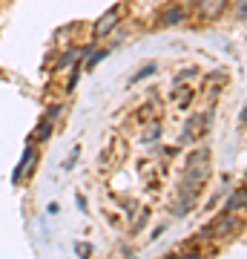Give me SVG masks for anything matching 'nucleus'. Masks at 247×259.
Instances as JSON below:
<instances>
[{
  "mask_svg": "<svg viewBox=\"0 0 247 259\" xmlns=\"http://www.w3.org/2000/svg\"><path fill=\"white\" fill-rule=\"evenodd\" d=\"M118 20H121L118 6H112V9H107L101 18H98V23H95V29H92V35H95V37H107L112 29L118 26Z\"/></svg>",
  "mask_w": 247,
  "mask_h": 259,
  "instance_id": "obj_1",
  "label": "nucleus"
},
{
  "mask_svg": "<svg viewBox=\"0 0 247 259\" xmlns=\"http://www.w3.org/2000/svg\"><path fill=\"white\" fill-rule=\"evenodd\" d=\"M227 9V0H199V12L204 18H221Z\"/></svg>",
  "mask_w": 247,
  "mask_h": 259,
  "instance_id": "obj_2",
  "label": "nucleus"
},
{
  "mask_svg": "<svg viewBox=\"0 0 247 259\" xmlns=\"http://www.w3.org/2000/svg\"><path fill=\"white\" fill-rule=\"evenodd\" d=\"M207 124H210V115H192V118L187 121V133H184V141H187V139H195V136H202Z\"/></svg>",
  "mask_w": 247,
  "mask_h": 259,
  "instance_id": "obj_3",
  "label": "nucleus"
},
{
  "mask_svg": "<svg viewBox=\"0 0 247 259\" xmlns=\"http://www.w3.org/2000/svg\"><path fill=\"white\" fill-rule=\"evenodd\" d=\"M181 20H184V9L181 6H170V9L161 15L158 23H161V26H175V23H181Z\"/></svg>",
  "mask_w": 247,
  "mask_h": 259,
  "instance_id": "obj_4",
  "label": "nucleus"
},
{
  "mask_svg": "<svg viewBox=\"0 0 247 259\" xmlns=\"http://www.w3.org/2000/svg\"><path fill=\"white\" fill-rule=\"evenodd\" d=\"M110 55V49H98V52H86V69H92L95 64H101L104 58Z\"/></svg>",
  "mask_w": 247,
  "mask_h": 259,
  "instance_id": "obj_5",
  "label": "nucleus"
},
{
  "mask_svg": "<svg viewBox=\"0 0 247 259\" xmlns=\"http://www.w3.org/2000/svg\"><path fill=\"white\" fill-rule=\"evenodd\" d=\"M49 133H52V118H43L40 124H37L35 139H37V141H46V139H49Z\"/></svg>",
  "mask_w": 247,
  "mask_h": 259,
  "instance_id": "obj_6",
  "label": "nucleus"
},
{
  "mask_svg": "<svg viewBox=\"0 0 247 259\" xmlns=\"http://www.w3.org/2000/svg\"><path fill=\"white\" fill-rule=\"evenodd\" d=\"M238 207H244V190H241V187H238L236 193L230 196V202H227V210H230V213L238 210Z\"/></svg>",
  "mask_w": 247,
  "mask_h": 259,
  "instance_id": "obj_7",
  "label": "nucleus"
},
{
  "mask_svg": "<svg viewBox=\"0 0 247 259\" xmlns=\"http://www.w3.org/2000/svg\"><path fill=\"white\" fill-rule=\"evenodd\" d=\"M233 225H236V222H233V216H224L219 228H207V233H216V236H221V233H227L230 228H233Z\"/></svg>",
  "mask_w": 247,
  "mask_h": 259,
  "instance_id": "obj_8",
  "label": "nucleus"
},
{
  "mask_svg": "<svg viewBox=\"0 0 247 259\" xmlns=\"http://www.w3.org/2000/svg\"><path fill=\"white\" fill-rule=\"evenodd\" d=\"M236 18H238V20H244V18H247V0H238V6H236Z\"/></svg>",
  "mask_w": 247,
  "mask_h": 259,
  "instance_id": "obj_9",
  "label": "nucleus"
},
{
  "mask_svg": "<svg viewBox=\"0 0 247 259\" xmlns=\"http://www.w3.org/2000/svg\"><path fill=\"white\" fill-rule=\"evenodd\" d=\"M153 69H156V66H144V69H138V72L132 75V83H138L141 78H144V75H150V72H153Z\"/></svg>",
  "mask_w": 247,
  "mask_h": 259,
  "instance_id": "obj_10",
  "label": "nucleus"
},
{
  "mask_svg": "<svg viewBox=\"0 0 247 259\" xmlns=\"http://www.w3.org/2000/svg\"><path fill=\"white\" fill-rule=\"evenodd\" d=\"M58 112H61V107H58V104H52V107H49V112H46V118H55Z\"/></svg>",
  "mask_w": 247,
  "mask_h": 259,
  "instance_id": "obj_11",
  "label": "nucleus"
},
{
  "mask_svg": "<svg viewBox=\"0 0 247 259\" xmlns=\"http://www.w3.org/2000/svg\"><path fill=\"white\" fill-rule=\"evenodd\" d=\"M72 58H75V52H66V55H64V61H58V66H66L69 61H72Z\"/></svg>",
  "mask_w": 247,
  "mask_h": 259,
  "instance_id": "obj_12",
  "label": "nucleus"
},
{
  "mask_svg": "<svg viewBox=\"0 0 247 259\" xmlns=\"http://www.w3.org/2000/svg\"><path fill=\"white\" fill-rule=\"evenodd\" d=\"M153 139H158V127H153L150 133H146V141H153Z\"/></svg>",
  "mask_w": 247,
  "mask_h": 259,
  "instance_id": "obj_13",
  "label": "nucleus"
},
{
  "mask_svg": "<svg viewBox=\"0 0 247 259\" xmlns=\"http://www.w3.org/2000/svg\"><path fill=\"white\" fill-rule=\"evenodd\" d=\"M78 253H81V256H89V248H86V242H81V248H78Z\"/></svg>",
  "mask_w": 247,
  "mask_h": 259,
  "instance_id": "obj_14",
  "label": "nucleus"
}]
</instances>
